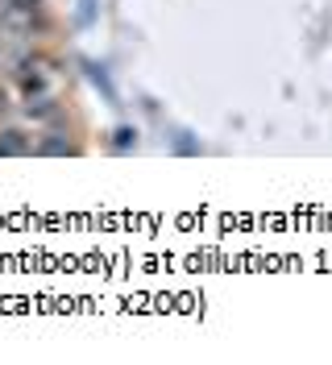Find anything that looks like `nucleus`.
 <instances>
[{
    "mask_svg": "<svg viewBox=\"0 0 332 365\" xmlns=\"http://www.w3.org/2000/svg\"><path fill=\"white\" fill-rule=\"evenodd\" d=\"M42 154H71L66 141H42Z\"/></svg>",
    "mask_w": 332,
    "mask_h": 365,
    "instance_id": "nucleus-1",
    "label": "nucleus"
},
{
    "mask_svg": "<svg viewBox=\"0 0 332 365\" xmlns=\"http://www.w3.org/2000/svg\"><path fill=\"white\" fill-rule=\"evenodd\" d=\"M0 113H4V96H0Z\"/></svg>",
    "mask_w": 332,
    "mask_h": 365,
    "instance_id": "nucleus-2",
    "label": "nucleus"
}]
</instances>
